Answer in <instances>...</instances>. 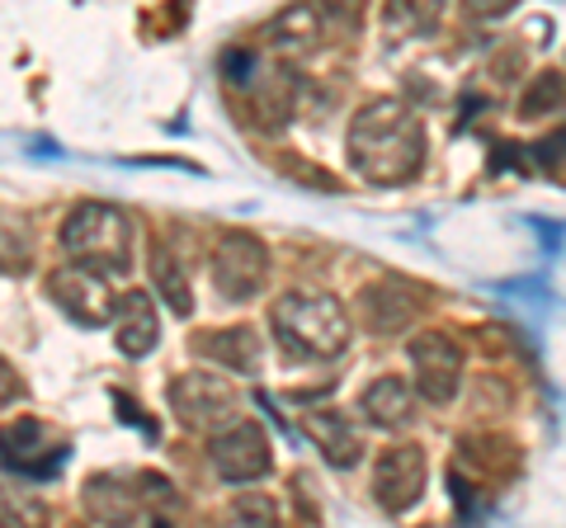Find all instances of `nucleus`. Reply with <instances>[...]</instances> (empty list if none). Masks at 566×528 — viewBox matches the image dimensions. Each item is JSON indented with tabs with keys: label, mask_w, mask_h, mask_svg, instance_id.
Returning a JSON list of instances; mask_svg holds the SVG:
<instances>
[{
	"label": "nucleus",
	"mask_w": 566,
	"mask_h": 528,
	"mask_svg": "<svg viewBox=\"0 0 566 528\" xmlns=\"http://www.w3.org/2000/svg\"><path fill=\"white\" fill-rule=\"evenodd\" d=\"M349 161L368 184H406L424 166V128L401 99H374L349 123Z\"/></svg>",
	"instance_id": "nucleus-1"
},
{
	"label": "nucleus",
	"mask_w": 566,
	"mask_h": 528,
	"mask_svg": "<svg viewBox=\"0 0 566 528\" xmlns=\"http://www.w3.org/2000/svg\"><path fill=\"white\" fill-rule=\"evenodd\" d=\"M274 330L293 355L335 359L349 349V311L326 293H289L274 303Z\"/></svg>",
	"instance_id": "nucleus-2"
},
{
	"label": "nucleus",
	"mask_w": 566,
	"mask_h": 528,
	"mask_svg": "<svg viewBox=\"0 0 566 528\" xmlns=\"http://www.w3.org/2000/svg\"><path fill=\"white\" fill-rule=\"evenodd\" d=\"M62 251L99 274H123L133 260V222L114 203H81L62 226Z\"/></svg>",
	"instance_id": "nucleus-3"
},
{
	"label": "nucleus",
	"mask_w": 566,
	"mask_h": 528,
	"mask_svg": "<svg viewBox=\"0 0 566 528\" xmlns=\"http://www.w3.org/2000/svg\"><path fill=\"white\" fill-rule=\"evenodd\" d=\"M85 509L99 524H133V519H161L175 509V490L166 477L142 472V477H91L85 482Z\"/></svg>",
	"instance_id": "nucleus-4"
},
{
	"label": "nucleus",
	"mask_w": 566,
	"mask_h": 528,
	"mask_svg": "<svg viewBox=\"0 0 566 528\" xmlns=\"http://www.w3.org/2000/svg\"><path fill=\"white\" fill-rule=\"evenodd\" d=\"M0 467L24 482H48L66 467V439L52 434L43 420L20 415L14 425L0 430Z\"/></svg>",
	"instance_id": "nucleus-5"
},
{
	"label": "nucleus",
	"mask_w": 566,
	"mask_h": 528,
	"mask_svg": "<svg viewBox=\"0 0 566 528\" xmlns=\"http://www.w3.org/2000/svg\"><path fill=\"white\" fill-rule=\"evenodd\" d=\"M270 278V251L251 232H222L218 251H212V284L227 303H251Z\"/></svg>",
	"instance_id": "nucleus-6"
},
{
	"label": "nucleus",
	"mask_w": 566,
	"mask_h": 528,
	"mask_svg": "<svg viewBox=\"0 0 566 528\" xmlns=\"http://www.w3.org/2000/svg\"><path fill=\"white\" fill-rule=\"evenodd\" d=\"M166 397L189 430H222L237 420V392L218 373H180Z\"/></svg>",
	"instance_id": "nucleus-7"
},
{
	"label": "nucleus",
	"mask_w": 566,
	"mask_h": 528,
	"mask_svg": "<svg viewBox=\"0 0 566 528\" xmlns=\"http://www.w3.org/2000/svg\"><path fill=\"white\" fill-rule=\"evenodd\" d=\"M208 463L222 482L245 486V482H260L274 457H270V439H264L260 425H251V420H232V425H222L218 434H212Z\"/></svg>",
	"instance_id": "nucleus-8"
},
{
	"label": "nucleus",
	"mask_w": 566,
	"mask_h": 528,
	"mask_svg": "<svg viewBox=\"0 0 566 528\" xmlns=\"http://www.w3.org/2000/svg\"><path fill=\"white\" fill-rule=\"evenodd\" d=\"M52 303H57L71 321L76 326H104V321H114V297L109 288H104V274L91 270V264H81V260H71L62 264L57 274H52Z\"/></svg>",
	"instance_id": "nucleus-9"
},
{
	"label": "nucleus",
	"mask_w": 566,
	"mask_h": 528,
	"mask_svg": "<svg viewBox=\"0 0 566 528\" xmlns=\"http://www.w3.org/2000/svg\"><path fill=\"white\" fill-rule=\"evenodd\" d=\"M411 368H416L420 397L430 401V406H449L458 397V387H463V355H458V345L449 336H439V330L411 340Z\"/></svg>",
	"instance_id": "nucleus-10"
},
{
	"label": "nucleus",
	"mask_w": 566,
	"mask_h": 528,
	"mask_svg": "<svg viewBox=\"0 0 566 528\" xmlns=\"http://www.w3.org/2000/svg\"><path fill=\"white\" fill-rule=\"evenodd\" d=\"M374 496L387 515H401V509H411L424 496V448L420 444H397L378 457Z\"/></svg>",
	"instance_id": "nucleus-11"
},
{
	"label": "nucleus",
	"mask_w": 566,
	"mask_h": 528,
	"mask_svg": "<svg viewBox=\"0 0 566 528\" xmlns=\"http://www.w3.org/2000/svg\"><path fill=\"white\" fill-rule=\"evenodd\" d=\"M114 321H118V349L128 359H142L156 349V336H161V321H156V307L147 293H123L118 307H114Z\"/></svg>",
	"instance_id": "nucleus-12"
},
{
	"label": "nucleus",
	"mask_w": 566,
	"mask_h": 528,
	"mask_svg": "<svg viewBox=\"0 0 566 528\" xmlns=\"http://www.w3.org/2000/svg\"><path fill=\"white\" fill-rule=\"evenodd\" d=\"M416 321V297H406L401 284H374L364 293V326L374 330V336H397Z\"/></svg>",
	"instance_id": "nucleus-13"
},
{
	"label": "nucleus",
	"mask_w": 566,
	"mask_h": 528,
	"mask_svg": "<svg viewBox=\"0 0 566 528\" xmlns=\"http://www.w3.org/2000/svg\"><path fill=\"white\" fill-rule=\"evenodd\" d=\"M364 415L374 420L378 430H401L416 420V397L411 387L397 382V378H378L374 387L364 392Z\"/></svg>",
	"instance_id": "nucleus-14"
},
{
	"label": "nucleus",
	"mask_w": 566,
	"mask_h": 528,
	"mask_svg": "<svg viewBox=\"0 0 566 528\" xmlns=\"http://www.w3.org/2000/svg\"><path fill=\"white\" fill-rule=\"evenodd\" d=\"M208 363H218L227 368V373H255V363H260V340L251 336V330H218V336H208L193 345Z\"/></svg>",
	"instance_id": "nucleus-15"
},
{
	"label": "nucleus",
	"mask_w": 566,
	"mask_h": 528,
	"mask_svg": "<svg viewBox=\"0 0 566 528\" xmlns=\"http://www.w3.org/2000/svg\"><path fill=\"white\" fill-rule=\"evenodd\" d=\"M307 430H312V439L322 444V453L331 457L335 467H349L354 457H359V439H354L349 420L340 411H312L307 415Z\"/></svg>",
	"instance_id": "nucleus-16"
},
{
	"label": "nucleus",
	"mask_w": 566,
	"mask_h": 528,
	"mask_svg": "<svg viewBox=\"0 0 566 528\" xmlns=\"http://www.w3.org/2000/svg\"><path fill=\"white\" fill-rule=\"evenodd\" d=\"M444 14V0H387V29L392 39H420Z\"/></svg>",
	"instance_id": "nucleus-17"
},
{
	"label": "nucleus",
	"mask_w": 566,
	"mask_h": 528,
	"mask_svg": "<svg viewBox=\"0 0 566 528\" xmlns=\"http://www.w3.org/2000/svg\"><path fill=\"white\" fill-rule=\"evenodd\" d=\"M151 278H156V288H161V297L166 303L180 311V316H189L193 311V293H189V278H185V270H180V260H175L166 245H151Z\"/></svg>",
	"instance_id": "nucleus-18"
},
{
	"label": "nucleus",
	"mask_w": 566,
	"mask_h": 528,
	"mask_svg": "<svg viewBox=\"0 0 566 528\" xmlns=\"http://www.w3.org/2000/svg\"><path fill=\"white\" fill-rule=\"evenodd\" d=\"M33 260V236H29V222L24 218H10L0 213V270L6 274H24Z\"/></svg>",
	"instance_id": "nucleus-19"
},
{
	"label": "nucleus",
	"mask_w": 566,
	"mask_h": 528,
	"mask_svg": "<svg viewBox=\"0 0 566 528\" xmlns=\"http://www.w3.org/2000/svg\"><path fill=\"white\" fill-rule=\"evenodd\" d=\"M566 104V81L557 76V72H543L534 85L524 91V99H520V114L524 118H538V114H553V109H562Z\"/></svg>",
	"instance_id": "nucleus-20"
},
{
	"label": "nucleus",
	"mask_w": 566,
	"mask_h": 528,
	"mask_svg": "<svg viewBox=\"0 0 566 528\" xmlns=\"http://www.w3.org/2000/svg\"><path fill=\"white\" fill-rule=\"evenodd\" d=\"M534 161H538V170H547L557 184H566V128H557V133H547L543 142L534 147Z\"/></svg>",
	"instance_id": "nucleus-21"
},
{
	"label": "nucleus",
	"mask_w": 566,
	"mask_h": 528,
	"mask_svg": "<svg viewBox=\"0 0 566 528\" xmlns=\"http://www.w3.org/2000/svg\"><path fill=\"white\" fill-rule=\"evenodd\" d=\"M232 515H237V519H251V524H274V519H279V509H274V500L241 496V500L232 505Z\"/></svg>",
	"instance_id": "nucleus-22"
},
{
	"label": "nucleus",
	"mask_w": 566,
	"mask_h": 528,
	"mask_svg": "<svg viewBox=\"0 0 566 528\" xmlns=\"http://www.w3.org/2000/svg\"><path fill=\"white\" fill-rule=\"evenodd\" d=\"M520 0H463V10L472 14V20H501V14H510Z\"/></svg>",
	"instance_id": "nucleus-23"
},
{
	"label": "nucleus",
	"mask_w": 566,
	"mask_h": 528,
	"mask_svg": "<svg viewBox=\"0 0 566 528\" xmlns=\"http://www.w3.org/2000/svg\"><path fill=\"white\" fill-rule=\"evenodd\" d=\"M14 392H20V382H14V373H10V363H6V359H0V406H6V401H10Z\"/></svg>",
	"instance_id": "nucleus-24"
}]
</instances>
